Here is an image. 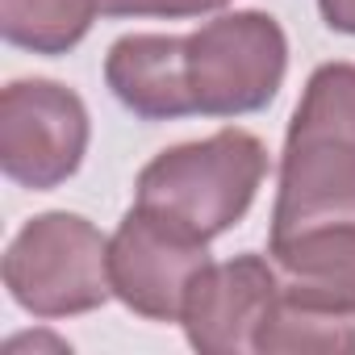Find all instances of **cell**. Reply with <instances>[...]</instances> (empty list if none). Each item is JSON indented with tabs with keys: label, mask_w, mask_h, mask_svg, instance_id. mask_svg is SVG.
I'll list each match as a JSON object with an SVG mask.
<instances>
[{
	"label": "cell",
	"mask_w": 355,
	"mask_h": 355,
	"mask_svg": "<svg viewBox=\"0 0 355 355\" xmlns=\"http://www.w3.org/2000/svg\"><path fill=\"white\" fill-rule=\"evenodd\" d=\"M209 263V239L138 201L109 239L113 297L150 322H180L189 288Z\"/></svg>",
	"instance_id": "obj_4"
},
{
	"label": "cell",
	"mask_w": 355,
	"mask_h": 355,
	"mask_svg": "<svg viewBox=\"0 0 355 355\" xmlns=\"http://www.w3.org/2000/svg\"><path fill=\"white\" fill-rule=\"evenodd\" d=\"M280 276L263 255H234L209 263L189 288L180 326L189 347L201 355H247L259 343V330L276 313Z\"/></svg>",
	"instance_id": "obj_6"
},
{
	"label": "cell",
	"mask_w": 355,
	"mask_h": 355,
	"mask_svg": "<svg viewBox=\"0 0 355 355\" xmlns=\"http://www.w3.org/2000/svg\"><path fill=\"white\" fill-rule=\"evenodd\" d=\"M230 0H189V9H193V17H201V13H218V9H226Z\"/></svg>",
	"instance_id": "obj_14"
},
{
	"label": "cell",
	"mask_w": 355,
	"mask_h": 355,
	"mask_svg": "<svg viewBox=\"0 0 355 355\" xmlns=\"http://www.w3.org/2000/svg\"><path fill=\"white\" fill-rule=\"evenodd\" d=\"M5 288L34 318L92 313L113 297L109 239L80 214H38L5 251Z\"/></svg>",
	"instance_id": "obj_2"
},
{
	"label": "cell",
	"mask_w": 355,
	"mask_h": 355,
	"mask_svg": "<svg viewBox=\"0 0 355 355\" xmlns=\"http://www.w3.org/2000/svg\"><path fill=\"white\" fill-rule=\"evenodd\" d=\"M101 13V0H0V34L30 55L76 51Z\"/></svg>",
	"instance_id": "obj_10"
},
{
	"label": "cell",
	"mask_w": 355,
	"mask_h": 355,
	"mask_svg": "<svg viewBox=\"0 0 355 355\" xmlns=\"http://www.w3.org/2000/svg\"><path fill=\"white\" fill-rule=\"evenodd\" d=\"M288 71V38L272 13L239 9L218 13L184 34V76L193 113L243 117L276 101Z\"/></svg>",
	"instance_id": "obj_3"
},
{
	"label": "cell",
	"mask_w": 355,
	"mask_h": 355,
	"mask_svg": "<svg viewBox=\"0 0 355 355\" xmlns=\"http://www.w3.org/2000/svg\"><path fill=\"white\" fill-rule=\"evenodd\" d=\"M259 355H355V313L318 309L280 293L276 313L259 330Z\"/></svg>",
	"instance_id": "obj_11"
},
{
	"label": "cell",
	"mask_w": 355,
	"mask_h": 355,
	"mask_svg": "<svg viewBox=\"0 0 355 355\" xmlns=\"http://www.w3.org/2000/svg\"><path fill=\"white\" fill-rule=\"evenodd\" d=\"M109 92L142 121L197 117L184 76V34H125L105 55Z\"/></svg>",
	"instance_id": "obj_8"
},
{
	"label": "cell",
	"mask_w": 355,
	"mask_h": 355,
	"mask_svg": "<svg viewBox=\"0 0 355 355\" xmlns=\"http://www.w3.org/2000/svg\"><path fill=\"white\" fill-rule=\"evenodd\" d=\"M268 259L288 301L355 313V222L268 239Z\"/></svg>",
	"instance_id": "obj_9"
},
{
	"label": "cell",
	"mask_w": 355,
	"mask_h": 355,
	"mask_svg": "<svg viewBox=\"0 0 355 355\" xmlns=\"http://www.w3.org/2000/svg\"><path fill=\"white\" fill-rule=\"evenodd\" d=\"M88 105L59 80H13L0 92V167L13 184L51 193L88 155Z\"/></svg>",
	"instance_id": "obj_5"
},
{
	"label": "cell",
	"mask_w": 355,
	"mask_h": 355,
	"mask_svg": "<svg viewBox=\"0 0 355 355\" xmlns=\"http://www.w3.org/2000/svg\"><path fill=\"white\" fill-rule=\"evenodd\" d=\"M330 222H355V142L288 130L268 239H288Z\"/></svg>",
	"instance_id": "obj_7"
},
{
	"label": "cell",
	"mask_w": 355,
	"mask_h": 355,
	"mask_svg": "<svg viewBox=\"0 0 355 355\" xmlns=\"http://www.w3.org/2000/svg\"><path fill=\"white\" fill-rule=\"evenodd\" d=\"M105 17H193L189 0H101Z\"/></svg>",
	"instance_id": "obj_12"
},
{
	"label": "cell",
	"mask_w": 355,
	"mask_h": 355,
	"mask_svg": "<svg viewBox=\"0 0 355 355\" xmlns=\"http://www.w3.org/2000/svg\"><path fill=\"white\" fill-rule=\"evenodd\" d=\"M268 175V146L226 125L201 142L159 150L134 180V201L184 222L201 239H218L239 226Z\"/></svg>",
	"instance_id": "obj_1"
},
{
	"label": "cell",
	"mask_w": 355,
	"mask_h": 355,
	"mask_svg": "<svg viewBox=\"0 0 355 355\" xmlns=\"http://www.w3.org/2000/svg\"><path fill=\"white\" fill-rule=\"evenodd\" d=\"M318 13L334 34H351L355 38V0H318Z\"/></svg>",
	"instance_id": "obj_13"
}]
</instances>
